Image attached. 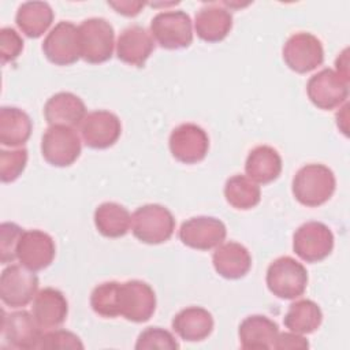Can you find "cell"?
Instances as JSON below:
<instances>
[{"instance_id": "4dcf8cb0", "label": "cell", "mask_w": 350, "mask_h": 350, "mask_svg": "<svg viewBox=\"0 0 350 350\" xmlns=\"http://www.w3.org/2000/svg\"><path fill=\"white\" fill-rule=\"evenodd\" d=\"M119 282H104L96 286L90 294V306L101 317L113 319L119 316L118 297H119Z\"/></svg>"}, {"instance_id": "4316f807", "label": "cell", "mask_w": 350, "mask_h": 350, "mask_svg": "<svg viewBox=\"0 0 350 350\" xmlns=\"http://www.w3.org/2000/svg\"><path fill=\"white\" fill-rule=\"evenodd\" d=\"M33 123L30 116L16 107L0 109V142L5 146H22L30 138Z\"/></svg>"}, {"instance_id": "8fae6325", "label": "cell", "mask_w": 350, "mask_h": 350, "mask_svg": "<svg viewBox=\"0 0 350 350\" xmlns=\"http://www.w3.org/2000/svg\"><path fill=\"white\" fill-rule=\"evenodd\" d=\"M38 290V278L34 271L23 265H8L0 276L1 301L11 308H23L34 299Z\"/></svg>"}, {"instance_id": "3957f363", "label": "cell", "mask_w": 350, "mask_h": 350, "mask_svg": "<svg viewBox=\"0 0 350 350\" xmlns=\"http://www.w3.org/2000/svg\"><path fill=\"white\" fill-rule=\"evenodd\" d=\"M131 230L138 241L148 245H159L172 237L175 219L165 206L146 204L133 213Z\"/></svg>"}, {"instance_id": "9a60e30c", "label": "cell", "mask_w": 350, "mask_h": 350, "mask_svg": "<svg viewBox=\"0 0 350 350\" xmlns=\"http://www.w3.org/2000/svg\"><path fill=\"white\" fill-rule=\"evenodd\" d=\"M79 130L86 146L92 149H107L119 139L122 123L115 113L98 109L85 116L79 124Z\"/></svg>"}, {"instance_id": "1f68e13d", "label": "cell", "mask_w": 350, "mask_h": 350, "mask_svg": "<svg viewBox=\"0 0 350 350\" xmlns=\"http://www.w3.org/2000/svg\"><path fill=\"white\" fill-rule=\"evenodd\" d=\"M27 164V150L18 148L14 150L0 149V179L4 183L19 178Z\"/></svg>"}, {"instance_id": "74e56055", "label": "cell", "mask_w": 350, "mask_h": 350, "mask_svg": "<svg viewBox=\"0 0 350 350\" xmlns=\"http://www.w3.org/2000/svg\"><path fill=\"white\" fill-rule=\"evenodd\" d=\"M108 5L116 10V12L124 15V16H135L141 12L144 8L142 1H130V0H122V1H108Z\"/></svg>"}, {"instance_id": "e0dca14e", "label": "cell", "mask_w": 350, "mask_h": 350, "mask_svg": "<svg viewBox=\"0 0 350 350\" xmlns=\"http://www.w3.org/2000/svg\"><path fill=\"white\" fill-rule=\"evenodd\" d=\"M1 334L11 347L37 349L44 332L33 313H29L27 310H16L11 313L3 312Z\"/></svg>"}, {"instance_id": "4fadbf2b", "label": "cell", "mask_w": 350, "mask_h": 350, "mask_svg": "<svg viewBox=\"0 0 350 350\" xmlns=\"http://www.w3.org/2000/svg\"><path fill=\"white\" fill-rule=\"evenodd\" d=\"M208 149L209 138L206 131L194 123L179 124L170 135V150L180 163L196 164L205 159Z\"/></svg>"}, {"instance_id": "9c48e42d", "label": "cell", "mask_w": 350, "mask_h": 350, "mask_svg": "<svg viewBox=\"0 0 350 350\" xmlns=\"http://www.w3.org/2000/svg\"><path fill=\"white\" fill-rule=\"evenodd\" d=\"M119 316L133 323L148 321L156 310V294L142 280H127L119 286Z\"/></svg>"}, {"instance_id": "8992f818", "label": "cell", "mask_w": 350, "mask_h": 350, "mask_svg": "<svg viewBox=\"0 0 350 350\" xmlns=\"http://www.w3.org/2000/svg\"><path fill=\"white\" fill-rule=\"evenodd\" d=\"M81 138L71 126L53 124L41 138L42 157L55 167H68L81 154Z\"/></svg>"}, {"instance_id": "d6986e66", "label": "cell", "mask_w": 350, "mask_h": 350, "mask_svg": "<svg viewBox=\"0 0 350 350\" xmlns=\"http://www.w3.org/2000/svg\"><path fill=\"white\" fill-rule=\"evenodd\" d=\"M194 29L202 41L219 42L232 29V15L223 4H205L196 14Z\"/></svg>"}, {"instance_id": "7a4b0ae2", "label": "cell", "mask_w": 350, "mask_h": 350, "mask_svg": "<svg viewBox=\"0 0 350 350\" xmlns=\"http://www.w3.org/2000/svg\"><path fill=\"white\" fill-rule=\"evenodd\" d=\"M268 290L280 299H295L301 297L308 286L306 268L290 256L273 260L265 276Z\"/></svg>"}, {"instance_id": "f1b7e54d", "label": "cell", "mask_w": 350, "mask_h": 350, "mask_svg": "<svg viewBox=\"0 0 350 350\" xmlns=\"http://www.w3.org/2000/svg\"><path fill=\"white\" fill-rule=\"evenodd\" d=\"M323 321L320 306L312 299H299L288 306L283 323L286 328L295 334H312Z\"/></svg>"}, {"instance_id": "d590c367", "label": "cell", "mask_w": 350, "mask_h": 350, "mask_svg": "<svg viewBox=\"0 0 350 350\" xmlns=\"http://www.w3.org/2000/svg\"><path fill=\"white\" fill-rule=\"evenodd\" d=\"M23 49V40L12 27H3L0 30V57L1 64L14 62Z\"/></svg>"}, {"instance_id": "44dd1931", "label": "cell", "mask_w": 350, "mask_h": 350, "mask_svg": "<svg viewBox=\"0 0 350 350\" xmlns=\"http://www.w3.org/2000/svg\"><path fill=\"white\" fill-rule=\"evenodd\" d=\"M44 116L49 126H79L86 116L85 103L74 93L59 92L48 98L44 105Z\"/></svg>"}, {"instance_id": "603a6c76", "label": "cell", "mask_w": 350, "mask_h": 350, "mask_svg": "<svg viewBox=\"0 0 350 350\" xmlns=\"http://www.w3.org/2000/svg\"><path fill=\"white\" fill-rule=\"evenodd\" d=\"M215 271L226 279H241L252 268L249 250L238 242L220 243L212 256Z\"/></svg>"}, {"instance_id": "d4e9b609", "label": "cell", "mask_w": 350, "mask_h": 350, "mask_svg": "<svg viewBox=\"0 0 350 350\" xmlns=\"http://www.w3.org/2000/svg\"><path fill=\"white\" fill-rule=\"evenodd\" d=\"M245 171L247 178L256 183H271L278 179L282 172V157L279 152L272 146H256L247 154Z\"/></svg>"}, {"instance_id": "6da1fadb", "label": "cell", "mask_w": 350, "mask_h": 350, "mask_svg": "<svg viewBox=\"0 0 350 350\" xmlns=\"http://www.w3.org/2000/svg\"><path fill=\"white\" fill-rule=\"evenodd\" d=\"M336 180L334 172L324 164H306L293 178L291 190L295 200L305 206H320L334 194Z\"/></svg>"}, {"instance_id": "ac0fdd59", "label": "cell", "mask_w": 350, "mask_h": 350, "mask_svg": "<svg viewBox=\"0 0 350 350\" xmlns=\"http://www.w3.org/2000/svg\"><path fill=\"white\" fill-rule=\"evenodd\" d=\"M153 49V37L146 29L138 25L126 27L116 41L118 59L134 67H144Z\"/></svg>"}, {"instance_id": "5b68a950", "label": "cell", "mask_w": 350, "mask_h": 350, "mask_svg": "<svg viewBox=\"0 0 350 350\" xmlns=\"http://www.w3.org/2000/svg\"><path fill=\"white\" fill-rule=\"evenodd\" d=\"M150 36L164 49L187 48L193 42L190 16L182 11H163L150 22Z\"/></svg>"}, {"instance_id": "cb8c5ba5", "label": "cell", "mask_w": 350, "mask_h": 350, "mask_svg": "<svg viewBox=\"0 0 350 350\" xmlns=\"http://www.w3.org/2000/svg\"><path fill=\"white\" fill-rule=\"evenodd\" d=\"M172 329L187 342H200L213 331L212 314L201 306L182 309L172 319Z\"/></svg>"}, {"instance_id": "5bb4252c", "label": "cell", "mask_w": 350, "mask_h": 350, "mask_svg": "<svg viewBox=\"0 0 350 350\" xmlns=\"http://www.w3.org/2000/svg\"><path fill=\"white\" fill-rule=\"evenodd\" d=\"M224 223L212 216H196L183 221L179 228V239L183 245L196 250H211L226 239Z\"/></svg>"}, {"instance_id": "8d00e7d4", "label": "cell", "mask_w": 350, "mask_h": 350, "mask_svg": "<svg viewBox=\"0 0 350 350\" xmlns=\"http://www.w3.org/2000/svg\"><path fill=\"white\" fill-rule=\"evenodd\" d=\"M309 342L295 332L278 334L273 349H308Z\"/></svg>"}, {"instance_id": "836d02e7", "label": "cell", "mask_w": 350, "mask_h": 350, "mask_svg": "<svg viewBox=\"0 0 350 350\" xmlns=\"http://www.w3.org/2000/svg\"><path fill=\"white\" fill-rule=\"evenodd\" d=\"M23 230L11 221L0 224V261L1 264L12 262L16 258V249Z\"/></svg>"}, {"instance_id": "7c38bea8", "label": "cell", "mask_w": 350, "mask_h": 350, "mask_svg": "<svg viewBox=\"0 0 350 350\" xmlns=\"http://www.w3.org/2000/svg\"><path fill=\"white\" fill-rule=\"evenodd\" d=\"M42 52L56 66L75 63L81 57L78 27L68 21H60L44 38Z\"/></svg>"}, {"instance_id": "ba28073f", "label": "cell", "mask_w": 350, "mask_h": 350, "mask_svg": "<svg viewBox=\"0 0 350 350\" xmlns=\"http://www.w3.org/2000/svg\"><path fill=\"white\" fill-rule=\"evenodd\" d=\"M334 249V234L320 221H308L299 226L293 237L294 253L306 262H319L327 258Z\"/></svg>"}, {"instance_id": "7402d4cb", "label": "cell", "mask_w": 350, "mask_h": 350, "mask_svg": "<svg viewBox=\"0 0 350 350\" xmlns=\"http://www.w3.org/2000/svg\"><path fill=\"white\" fill-rule=\"evenodd\" d=\"M279 334L278 324L267 316H247L238 328L241 347L245 350H269L275 347Z\"/></svg>"}, {"instance_id": "277c9868", "label": "cell", "mask_w": 350, "mask_h": 350, "mask_svg": "<svg viewBox=\"0 0 350 350\" xmlns=\"http://www.w3.org/2000/svg\"><path fill=\"white\" fill-rule=\"evenodd\" d=\"M81 57L98 64L109 60L115 46V31L112 25L104 18H89L78 26Z\"/></svg>"}, {"instance_id": "e575fe53", "label": "cell", "mask_w": 350, "mask_h": 350, "mask_svg": "<svg viewBox=\"0 0 350 350\" xmlns=\"http://www.w3.org/2000/svg\"><path fill=\"white\" fill-rule=\"evenodd\" d=\"M37 349H60V350H82L83 349V343L81 342L79 336H77L74 332L71 331H66V329H53V331H48L44 332L40 342H38V347Z\"/></svg>"}, {"instance_id": "f546056e", "label": "cell", "mask_w": 350, "mask_h": 350, "mask_svg": "<svg viewBox=\"0 0 350 350\" xmlns=\"http://www.w3.org/2000/svg\"><path fill=\"white\" fill-rule=\"evenodd\" d=\"M226 201L235 209H252L261 200L260 186L246 175H234L224 185Z\"/></svg>"}, {"instance_id": "83f0119b", "label": "cell", "mask_w": 350, "mask_h": 350, "mask_svg": "<svg viewBox=\"0 0 350 350\" xmlns=\"http://www.w3.org/2000/svg\"><path fill=\"white\" fill-rule=\"evenodd\" d=\"M94 226L107 238H120L131 227V215L118 202H103L94 211Z\"/></svg>"}, {"instance_id": "484cf974", "label": "cell", "mask_w": 350, "mask_h": 350, "mask_svg": "<svg viewBox=\"0 0 350 350\" xmlns=\"http://www.w3.org/2000/svg\"><path fill=\"white\" fill-rule=\"evenodd\" d=\"M53 22V10L46 1H26L19 5L15 23L29 38L41 37Z\"/></svg>"}, {"instance_id": "52a82bcc", "label": "cell", "mask_w": 350, "mask_h": 350, "mask_svg": "<svg viewBox=\"0 0 350 350\" xmlns=\"http://www.w3.org/2000/svg\"><path fill=\"white\" fill-rule=\"evenodd\" d=\"M306 93L313 105L331 111L346 103L349 97V79L331 68H323L309 78Z\"/></svg>"}, {"instance_id": "d6a6232c", "label": "cell", "mask_w": 350, "mask_h": 350, "mask_svg": "<svg viewBox=\"0 0 350 350\" xmlns=\"http://www.w3.org/2000/svg\"><path fill=\"white\" fill-rule=\"evenodd\" d=\"M137 350H148V349H165V350H176L179 349L178 342L174 335L163 329L160 327H148L144 329L135 342Z\"/></svg>"}, {"instance_id": "30bf717a", "label": "cell", "mask_w": 350, "mask_h": 350, "mask_svg": "<svg viewBox=\"0 0 350 350\" xmlns=\"http://www.w3.org/2000/svg\"><path fill=\"white\" fill-rule=\"evenodd\" d=\"M283 59L290 70L298 74L310 72L324 62L323 44L316 36L308 31H298L286 41Z\"/></svg>"}, {"instance_id": "2e32d148", "label": "cell", "mask_w": 350, "mask_h": 350, "mask_svg": "<svg viewBox=\"0 0 350 350\" xmlns=\"http://www.w3.org/2000/svg\"><path fill=\"white\" fill-rule=\"evenodd\" d=\"M55 254V241L49 234L41 230L23 231L16 249V258L21 265L37 272L49 267Z\"/></svg>"}, {"instance_id": "ffe728a7", "label": "cell", "mask_w": 350, "mask_h": 350, "mask_svg": "<svg viewBox=\"0 0 350 350\" xmlns=\"http://www.w3.org/2000/svg\"><path fill=\"white\" fill-rule=\"evenodd\" d=\"M31 313L42 329L57 328L67 319L68 302L60 290L45 287L37 291L33 299Z\"/></svg>"}]
</instances>
